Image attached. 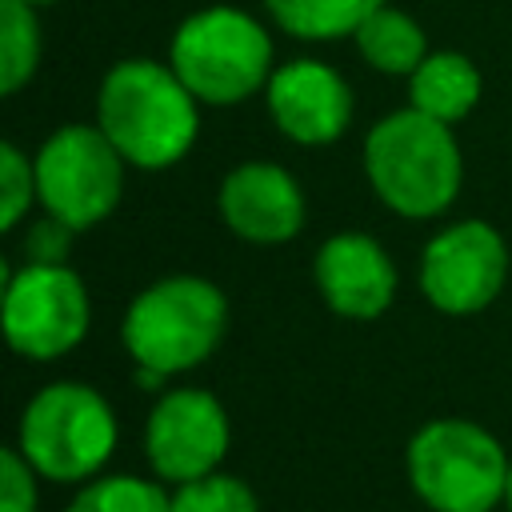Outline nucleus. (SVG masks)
Returning a JSON list of instances; mask_svg holds the SVG:
<instances>
[{
  "instance_id": "nucleus-24",
  "label": "nucleus",
  "mask_w": 512,
  "mask_h": 512,
  "mask_svg": "<svg viewBox=\"0 0 512 512\" xmlns=\"http://www.w3.org/2000/svg\"><path fill=\"white\" fill-rule=\"evenodd\" d=\"M20 4H32V8H40V4H56V0H20Z\"/></svg>"
},
{
  "instance_id": "nucleus-5",
  "label": "nucleus",
  "mask_w": 512,
  "mask_h": 512,
  "mask_svg": "<svg viewBox=\"0 0 512 512\" xmlns=\"http://www.w3.org/2000/svg\"><path fill=\"white\" fill-rule=\"evenodd\" d=\"M16 452L56 484H88L116 452V412L92 384H44L16 420Z\"/></svg>"
},
{
  "instance_id": "nucleus-8",
  "label": "nucleus",
  "mask_w": 512,
  "mask_h": 512,
  "mask_svg": "<svg viewBox=\"0 0 512 512\" xmlns=\"http://www.w3.org/2000/svg\"><path fill=\"white\" fill-rule=\"evenodd\" d=\"M4 340L24 360L68 356L92 324L84 280L68 264H20L4 276Z\"/></svg>"
},
{
  "instance_id": "nucleus-1",
  "label": "nucleus",
  "mask_w": 512,
  "mask_h": 512,
  "mask_svg": "<svg viewBox=\"0 0 512 512\" xmlns=\"http://www.w3.org/2000/svg\"><path fill=\"white\" fill-rule=\"evenodd\" d=\"M96 124L128 168H172L200 136V100L160 60H120L96 92Z\"/></svg>"
},
{
  "instance_id": "nucleus-9",
  "label": "nucleus",
  "mask_w": 512,
  "mask_h": 512,
  "mask_svg": "<svg viewBox=\"0 0 512 512\" xmlns=\"http://www.w3.org/2000/svg\"><path fill=\"white\" fill-rule=\"evenodd\" d=\"M508 280V244L488 220H456L420 252V292L444 316L484 312Z\"/></svg>"
},
{
  "instance_id": "nucleus-3",
  "label": "nucleus",
  "mask_w": 512,
  "mask_h": 512,
  "mask_svg": "<svg viewBox=\"0 0 512 512\" xmlns=\"http://www.w3.org/2000/svg\"><path fill=\"white\" fill-rule=\"evenodd\" d=\"M228 328L224 292L192 272H172L136 292L124 312L120 340L136 368H156L164 376L204 364Z\"/></svg>"
},
{
  "instance_id": "nucleus-14",
  "label": "nucleus",
  "mask_w": 512,
  "mask_h": 512,
  "mask_svg": "<svg viewBox=\"0 0 512 512\" xmlns=\"http://www.w3.org/2000/svg\"><path fill=\"white\" fill-rule=\"evenodd\" d=\"M480 100V68L464 52H428L408 76V104L444 124L464 120Z\"/></svg>"
},
{
  "instance_id": "nucleus-17",
  "label": "nucleus",
  "mask_w": 512,
  "mask_h": 512,
  "mask_svg": "<svg viewBox=\"0 0 512 512\" xmlns=\"http://www.w3.org/2000/svg\"><path fill=\"white\" fill-rule=\"evenodd\" d=\"M40 68V20L32 4L0 0V92L16 96Z\"/></svg>"
},
{
  "instance_id": "nucleus-11",
  "label": "nucleus",
  "mask_w": 512,
  "mask_h": 512,
  "mask_svg": "<svg viewBox=\"0 0 512 512\" xmlns=\"http://www.w3.org/2000/svg\"><path fill=\"white\" fill-rule=\"evenodd\" d=\"M264 104L272 124L304 148L336 144L352 124V88L348 80L312 56L288 60L268 76Z\"/></svg>"
},
{
  "instance_id": "nucleus-20",
  "label": "nucleus",
  "mask_w": 512,
  "mask_h": 512,
  "mask_svg": "<svg viewBox=\"0 0 512 512\" xmlns=\"http://www.w3.org/2000/svg\"><path fill=\"white\" fill-rule=\"evenodd\" d=\"M36 200V164L12 140L0 144V228L16 232Z\"/></svg>"
},
{
  "instance_id": "nucleus-6",
  "label": "nucleus",
  "mask_w": 512,
  "mask_h": 512,
  "mask_svg": "<svg viewBox=\"0 0 512 512\" xmlns=\"http://www.w3.org/2000/svg\"><path fill=\"white\" fill-rule=\"evenodd\" d=\"M508 464L500 440L464 416L420 424L404 448L408 484L432 512H492L504 504Z\"/></svg>"
},
{
  "instance_id": "nucleus-16",
  "label": "nucleus",
  "mask_w": 512,
  "mask_h": 512,
  "mask_svg": "<svg viewBox=\"0 0 512 512\" xmlns=\"http://www.w3.org/2000/svg\"><path fill=\"white\" fill-rule=\"evenodd\" d=\"M384 0H264L268 16L296 40H344Z\"/></svg>"
},
{
  "instance_id": "nucleus-7",
  "label": "nucleus",
  "mask_w": 512,
  "mask_h": 512,
  "mask_svg": "<svg viewBox=\"0 0 512 512\" xmlns=\"http://www.w3.org/2000/svg\"><path fill=\"white\" fill-rule=\"evenodd\" d=\"M36 200L48 216L84 232L108 220L124 196L128 160L100 132V124H64L32 156Z\"/></svg>"
},
{
  "instance_id": "nucleus-4",
  "label": "nucleus",
  "mask_w": 512,
  "mask_h": 512,
  "mask_svg": "<svg viewBox=\"0 0 512 512\" xmlns=\"http://www.w3.org/2000/svg\"><path fill=\"white\" fill-rule=\"evenodd\" d=\"M168 64L200 104L216 108L264 92L276 72L268 28L232 4L188 12L172 32Z\"/></svg>"
},
{
  "instance_id": "nucleus-22",
  "label": "nucleus",
  "mask_w": 512,
  "mask_h": 512,
  "mask_svg": "<svg viewBox=\"0 0 512 512\" xmlns=\"http://www.w3.org/2000/svg\"><path fill=\"white\" fill-rule=\"evenodd\" d=\"M72 236L76 228H68L64 220L56 216H40L24 228V240H20V252L28 264H64L68 260V248H72Z\"/></svg>"
},
{
  "instance_id": "nucleus-10",
  "label": "nucleus",
  "mask_w": 512,
  "mask_h": 512,
  "mask_svg": "<svg viewBox=\"0 0 512 512\" xmlns=\"http://www.w3.org/2000/svg\"><path fill=\"white\" fill-rule=\"evenodd\" d=\"M228 444V412L208 388H172L156 396L144 424V456L156 480L184 484L204 472H216L228 456Z\"/></svg>"
},
{
  "instance_id": "nucleus-23",
  "label": "nucleus",
  "mask_w": 512,
  "mask_h": 512,
  "mask_svg": "<svg viewBox=\"0 0 512 512\" xmlns=\"http://www.w3.org/2000/svg\"><path fill=\"white\" fill-rule=\"evenodd\" d=\"M504 508L512 512V464H508V484H504Z\"/></svg>"
},
{
  "instance_id": "nucleus-13",
  "label": "nucleus",
  "mask_w": 512,
  "mask_h": 512,
  "mask_svg": "<svg viewBox=\"0 0 512 512\" xmlns=\"http://www.w3.org/2000/svg\"><path fill=\"white\" fill-rule=\"evenodd\" d=\"M324 304L344 320H376L396 300V264L368 232H332L312 260Z\"/></svg>"
},
{
  "instance_id": "nucleus-15",
  "label": "nucleus",
  "mask_w": 512,
  "mask_h": 512,
  "mask_svg": "<svg viewBox=\"0 0 512 512\" xmlns=\"http://www.w3.org/2000/svg\"><path fill=\"white\" fill-rule=\"evenodd\" d=\"M356 48L360 56L376 68V72H388V76H412L420 68V60L428 56V36L424 28L392 8V4H380L360 28H356Z\"/></svg>"
},
{
  "instance_id": "nucleus-12",
  "label": "nucleus",
  "mask_w": 512,
  "mask_h": 512,
  "mask_svg": "<svg viewBox=\"0 0 512 512\" xmlns=\"http://www.w3.org/2000/svg\"><path fill=\"white\" fill-rule=\"evenodd\" d=\"M216 208L232 236H240L244 244H260V248L288 244L304 228V216H308L304 188L284 164H272V160L236 164L220 180Z\"/></svg>"
},
{
  "instance_id": "nucleus-18",
  "label": "nucleus",
  "mask_w": 512,
  "mask_h": 512,
  "mask_svg": "<svg viewBox=\"0 0 512 512\" xmlns=\"http://www.w3.org/2000/svg\"><path fill=\"white\" fill-rule=\"evenodd\" d=\"M64 512H172V492L144 476H92L64 504Z\"/></svg>"
},
{
  "instance_id": "nucleus-19",
  "label": "nucleus",
  "mask_w": 512,
  "mask_h": 512,
  "mask_svg": "<svg viewBox=\"0 0 512 512\" xmlns=\"http://www.w3.org/2000/svg\"><path fill=\"white\" fill-rule=\"evenodd\" d=\"M172 512H260V500L248 480L232 472H204L172 488Z\"/></svg>"
},
{
  "instance_id": "nucleus-2",
  "label": "nucleus",
  "mask_w": 512,
  "mask_h": 512,
  "mask_svg": "<svg viewBox=\"0 0 512 512\" xmlns=\"http://www.w3.org/2000/svg\"><path fill=\"white\" fill-rule=\"evenodd\" d=\"M364 176L404 220H432L452 208L464 184V156L452 124L420 108H396L364 136Z\"/></svg>"
},
{
  "instance_id": "nucleus-21",
  "label": "nucleus",
  "mask_w": 512,
  "mask_h": 512,
  "mask_svg": "<svg viewBox=\"0 0 512 512\" xmlns=\"http://www.w3.org/2000/svg\"><path fill=\"white\" fill-rule=\"evenodd\" d=\"M36 480L40 472L16 448H4L0 452V512H36L40 504Z\"/></svg>"
}]
</instances>
